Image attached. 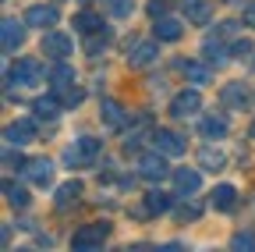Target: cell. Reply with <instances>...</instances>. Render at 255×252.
I'll return each instance as SVG.
<instances>
[{
  "instance_id": "10",
  "label": "cell",
  "mask_w": 255,
  "mask_h": 252,
  "mask_svg": "<svg viewBox=\"0 0 255 252\" xmlns=\"http://www.w3.org/2000/svg\"><path fill=\"white\" fill-rule=\"evenodd\" d=\"M4 139H7V146H25V142L36 139V124H32V121H11Z\"/></svg>"
},
{
  "instance_id": "35",
  "label": "cell",
  "mask_w": 255,
  "mask_h": 252,
  "mask_svg": "<svg viewBox=\"0 0 255 252\" xmlns=\"http://www.w3.org/2000/svg\"><path fill=\"white\" fill-rule=\"evenodd\" d=\"M167 7H170V0H149V14H152V18H159Z\"/></svg>"
},
{
  "instance_id": "38",
  "label": "cell",
  "mask_w": 255,
  "mask_h": 252,
  "mask_svg": "<svg viewBox=\"0 0 255 252\" xmlns=\"http://www.w3.org/2000/svg\"><path fill=\"white\" fill-rule=\"evenodd\" d=\"M252 139H255V124H252Z\"/></svg>"
},
{
  "instance_id": "2",
  "label": "cell",
  "mask_w": 255,
  "mask_h": 252,
  "mask_svg": "<svg viewBox=\"0 0 255 252\" xmlns=\"http://www.w3.org/2000/svg\"><path fill=\"white\" fill-rule=\"evenodd\" d=\"M107 235H110V224H85V228L75 231L71 249H75V252H92V249H100V245L107 242Z\"/></svg>"
},
{
  "instance_id": "30",
  "label": "cell",
  "mask_w": 255,
  "mask_h": 252,
  "mask_svg": "<svg viewBox=\"0 0 255 252\" xmlns=\"http://www.w3.org/2000/svg\"><path fill=\"white\" fill-rule=\"evenodd\" d=\"M57 92H60V103H64V107H78V103H82V89H75V85L57 89Z\"/></svg>"
},
{
  "instance_id": "19",
  "label": "cell",
  "mask_w": 255,
  "mask_h": 252,
  "mask_svg": "<svg viewBox=\"0 0 255 252\" xmlns=\"http://www.w3.org/2000/svg\"><path fill=\"white\" fill-rule=\"evenodd\" d=\"M184 78L188 82H195V85H206L209 78H213V71H209V64H202V60H184Z\"/></svg>"
},
{
  "instance_id": "32",
  "label": "cell",
  "mask_w": 255,
  "mask_h": 252,
  "mask_svg": "<svg viewBox=\"0 0 255 252\" xmlns=\"http://www.w3.org/2000/svg\"><path fill=\"white\" fill-rule=\"evenodd\" d=\"M199 217H202V206H195V203H188V206L177 210V220H199Z\"/></svg>"
},
{
  "instance_id": "8",
  "label": "cell",
  "mask_w": 255,
  "mask_h": 252,
  "mask_svg": "<svg viewBox=\"0 0 255 252\" xmlns=\"http://www.w3.org/2000/svg\"><path fill=\"white\" fill-rule=\"evenodd\" d=\"M25 178H28L32 185L46 188V185L53 181V164L46 160V156H39V160H28V164H25Z\"/></svg>"
},
{
  "instance_id": "36",
  "label": "cell",
  "mask_w": 255,
  "mask_h": 252,
  "mask_svg": "<svg viewBox=\"0 0 255 252\" xmlns=\"http://www.w3.org/2000/svg\"><path fill=\"white\" fill-rule=\"evenodd\" d=\"M245 25L255 28V0H248V4H245Z\"/></svg>"
},
{
  "instance_id": "14",
  "label": "cell",
  "mask_w": 255,
  "mask_h": 252,
  "mask_svg": "<svg viewBox=\"0 0 255 252\" xmlns=\"http://www.w3.org/2000/svg\"><path fill=\"white\" fill-rule=\"evenodd\" d=\"M100 117H103V124L107 128H124L128 124V114H124V107L117 103V100H103V107H100Z\"/></svg>"
},
{
  "instance_id": "17",
  "label": "cell",
  "mask_w": 255,
  "mask_h": 252,
  "mask_svg": "<svg viewBox=\"0 0 255 252\" xmlns=\"http://www.w3.org/2000/svg\"><path fill=\"white\" fill-rule=\"evenodd\" d=\"M213 206H216L220 213H231V210L238 206V188H234V185H216V188H213Z\"/></svg>"
},
{
  "instance_id": "4",
  "label": "cell",
  "mask_w": 255,
  "mask_h": 252,
  "mask_svg": "<svg viewBox=\"0 0 255 252\" xmlns=\"http://www.w3.org/2000/svg\"><path fill=\"white\" fill-rule=\"evenodd\" d=\"M39 78H43L39 60H28V57H21L18 64L7 71V82H11V85H36Z\"/></svg>"
},
{
  "instance_id": "25",
  "label": "cell",
  "mask_w": 255,
  "mask_h": 252,
  "mask_svg": "<svg viewBox=\"0 0 255 252\" xmlns=\"http://www.w3.org/2000/svg\"><path fill=\"white\" fill-rule=\"evenodd\" d=\"M32 107H36V114H39V117H57L64 103H60V96H39Z\"/></svg>"
},
{
  "instance_id": "6",
  "label": "cell",
  "mask_w": 255,
  "mask_h": 252,
  "mask_svg": "<svg viewBox=\"0 0 255 252\" xmlns=\"http://www.w3.org/2000/svg\"><path fill=\"white\" fill-rule=\"evenodd\" d=\"M152 146L163 153V156H181L184 149H188V142L177 135V132H170V128H159V132H152Z\"/></svg>"
},
{
  "instance_id": "20",
  "label": "cell",
  "mask_w": 255,
  "mask_h": 252,
  "mask_svg": "<svg viewBox=\"0 0 255 252\" xmlns=\"http://www.w3.org/2000/svg\"><path fill=\"white\" fill-rule=\"evenodd\" d=\"M50 82H53V89H68V85H75V68L71 64H53V71H50Z\"/></svg>"
},
{
  "instance_id": "27",
  "label": "cell",
  "mask_w": 255,
  "mask_h": 252,
  "mask_svg": "<svg viewBox=\"0 0 255 252\" xmlns=\"http://www.w3.org/2000/svg\"><path fill=\"white\" fill-rule=\"evenodd\" d=\"M4 196H7V203H11L14 210L28 206V192H25L21 185H14V181H4Z\"/></svg>"
},
{
  "instance_id": "34",
  "label": "cell",
  "mask_w": 255,
  "mask_h": 252,
  "mask_svg": "<svg viewBox=\"0 0 255 252\" xmlns=\"http://www.w3.org/2000/svg\"><path fill=\"white\" fill-rule=\"evenodd\" d=\"M4 164H7V167H21V171H25V164H28V160H25V156H21V153L14 156V146H11V149L4 153Z\"/></svg>"
},
{
  "instance_id": "16",
  "label": "cell",
  "mask_w": 255,
  "mask_h": 252,
  "mask_svg": "<svg viewBox=\"0 0 255 252\" xmlns=\"http://www.w3.org/2000/svg\"><path fill=\"white\" fill-rule=\"evenodd\" d=\"M156 57H159V43H138L131 53H128V64H131V68H145V64H152Z\"/></svg>"
},
{
  "instance_id": "22",
  "label": "cell",
  "mask_w": 255,
  "mask_h": 252,
  "mask_svg": "<svg viewBox=\"0 0 255 252\" xmlns=\"http://www.w3.org/2000/svg\"><path fill=\"white\" fill-rule=\"evenodd\" d=\"M170 206H174V199H170L167 192H159V188H152V192L145 196V210H149V213H167Z\"/></svg>"
},
{
  "instance_id": "7",
  "label": "cell",
  "mask_w": 255,
  "mask_h": 252,
  "mask_svg": "<svg viewBox=\"0 0 255 252\" xmlns=\"http://www.w3.org/2000/svg\"><path fill=\"white\" fill-rule=\"evenodd\" d=\"M25 18L18 21V18H4V25H0V39H4V50L7 53H14L21 43H25Z\"/></svg>"
},
{
  "instance_id": "18",
  "label": "cell",
  "mask_w": 255,
  "mask_h": 252,
  "mask_svg": "<svg viewBox=\"0 0 255 252\" xmlns=\"http://www.w3.org/2000/svg\"><path fill=\"white\" fill-rule=\"evenodd\" d=\"M174 185H177V192H199V188H202V174L191 171V167H177L174 171Z\"/></svg>"
},
{
  "instance_id": "31",
  "label": "cell",
  "mask_w": 255,
  "mask_h": 252,
  "mask_svg": "<svg viewBox=\"0 0 255 252\" xmlns=\"http://www.w3.org/2000/svg\"><path fill=\"white\" fill-rule=\"evenodd\" d=\"M252 53H255V43H248V39H238V43H234V57L252 60Z\"/></svg>"
},
{
  "instance_id": "23",
  "label": "cell",
  "mask_w": 255,
  "mask_h": 252,
  "mask_svg": "<svg viewBox=\"0 0 255 252\" xmlns=\"http://www.w3.org/2000/svg\"><path fill=\"white\" fill-rule=\"evenodd\" d=\"M227 128H231L227 117H216V114L202 121V135H206V139H223V135H227Z\"/></svg>"
},
{
  "instance_id": "26",
  "label": "cell",
  "mask_w": 255,
  "mask_h": 252,
  "mask_svg": "<svg viewBox=\"0 0 255 252\" xmlns=\"http://www.w3.org/2000/svg\"><path fill=\"white\" fill-rule=\"evenodd\" d=\"M199 167H202V171H220V167H223V153L213 149V146H206V149L199 153Z\"/></svg>"
},
{
  "instance_id": "33",
  "label": "cell",
  "mask_w": 255,
  "mask_h": 252,
  "mask_svg": "<svg viewBox=\"0 0 255 252\" xmlns=\"http://www.w3.org/2000/svg\"><path fill=\"white\" fill-rule=\"evenodd\" d=\"M231 249H255V235H234Z\"/></svg>"
},
{
  "instance_id": "28",
  "label": "cell",
  "mask_w": 255,
  "mask_h": 252,
  "mask_svg": "<svg viewBox=\"0 0 255 252\" xmlns=\"http://www.w3.org/2000/svg\"><path fill=\"white\" fill-rule=\"evenodd\" d=\"M202 53H206L209 64H223V60H227V50H223L216 39H206V43H202Z\"/></svg>"
},
{
  "instance_id": "11",
  "label": "cell",
  "mask_w": 255,
  "mask_h": 252,
  "mask_svg": "<svg viewBox=\"0 0 255 252\" xmlns=\"http://www.w3.org/2000/svg\"><path fill=\"white\" fill-rule=\"evenodd\" d=\"M152 32H156V39H159V43H177L184 28H181V21H177V18L159 14V18H156V25H152Z\"/></svg>"
},
{
  "instance_id": "12",
  "label": "cell",
  "mask_w": 255,
  "mask_h": 252,
  "mask_svg": "<svg viewBox=\"0 0 255 252\" xmlns=\"http://www.w3.org/2000/svg\"><path fill=\"white\" fill-rule=\"evenodd\" d=\"M25 21L36 25V28H50V25H57V7H50V4H32V7L25 11Z\"/></svg>"
},
{
  "instance_id": "13",
  "label": "cell",
  "mask_w": 255,
  "mask_h": 252,
  "mask_svg": "<svg viewBox=\"0 0 255 252\" xmlns=\"http://www.w3.org/2000/svg\"><path fill=\"white\" fill-rule=\"evenodd\" d=\"M181 7H184L188 21H195V25H206L213 18V0H181Z\"/></svg>"
},
{
  "instance_id": "3",
  "label": "cell",
  "mask_w": 255,
  "mask_h": 252,
  "mask_svg": "<svg viewBox=\"0 0 255 252\" xmlns=\"http://www.w3.org/2000/svg\"><path fill=\"white\" fill-rule=\"evenodd\" d=\"M170 174V167H167V160H163V153H145V156H138V178H145V181H163Z\"/></svg>"
},
{
  "instance_id": "9",
  "label": "cell",
  "mask_w": 255,
  "mask_h": 252,
  "mask_svg": "<svg viewBox=\"0 0 255 252\" xmlns=\"http://www.w3.org/2000/svg\"><path fill=\"white\" fill-rule=\"evenodd\" d=\"M71 50H75V46H71V39L64 36V32H46V36H43V53H50L53 60H64Z\"/></svg>"
},
{
  "instance_id": "21",
  "label": "cell",
  "mask_w": 255,
  "mask_h": 252,
  "mask_svg": "<svg viewBox=\"0 0 255 252\" xmlns=\"http://www.w3.org/2000/svg\"><path fill=\"white\" fill-rule=\"evenodd\" d=\"M78 196H82V181L60 185V188H57V206H60V210H68L71 203H78Z\"/></svg>"
},
{
  "instance_id": "37",
  "label": "cell",
  "mask_w": 255,
  "mask_h": 252,
  "mask_svg": "<svg viewBox=\"0 0 255 252\" xmlns=\"http://www.w3.org/2000/svg\"><path fill=\"white\" fill-rule=\"evenodd\" d=\"M227 4H248V0H227Z\"/></svg>"
},
{
  "instance_id": "1",
  "label": "cell",
  "mask_w": 255,
  "mask_h": 252,
  "mask_svg": "<svg viewBox=\"0 0 255 252\" xmlns=\"http://www.w3.org/2000/svg\"><path fill=\"white\" fill-rule=\"evenodd\" d=\"M100 153H103V142H100V139L82 135L75 146H68V149H64V160H68L71 167H92Z\"/></svg>"
},
{
  "instance_id": "15",
  "label": "cell",
  "mask_w": 255,
  "mask_h": 252,
  "mask_svg": "<svg viewBox=\"0 0 255 252\" xmlns=\"http://www.w3.org/2000/svg\"><path fill=\"white\" fill-rule=\"evenodd\" d=\"M220 100L227 103V107H234V110H245V103H248L245 82H227V85H223V92H220Z\"/></svg>"
},
{
  "instance_id": "24",
  "label": "cell",
  "mask_w": 255,
  "mask_h": 252,
  "mask_svg": "<svg viewBox=\"0 0 255 252\" xmlns=\"http://www.w3.org/2000/svg\"><path fill=\"white\" fill-rule=\"evenodd\" d=\"M75 28H78V32H100L103 18L96 14V11H82V14H75Z\"/></svg>"
},
{
  "instance_id": "5",
  "label": "cell",
  "mask_w": 255,
  "mask_h": 252,
  "mask_svg": "<svg viewBox=\"0 0 255 252\" xmlns=\"http://www.w3.org/2000/svg\"><path fill=\"white\" fill-rule=\"evenodd\" d=\"M199 107H202L199 89H184V92H177V96L170 100V114H174L177 121H184V117H191V114H199Z\"/></svg>"
},
{
  "instance_id": "29",
  "label": "cell",
  "mask_w": 255,
  "mask_h": 252,
  "mask_svg": "<svg viewBox=\"0 0 255 252\" xmlns=\"http://www.w3.org/2000/svg\"><path fill=\"white\" fill-rule=\"evenodd\" d=\"M107 7H110V14H114V18H131L135 0H107Z\"/></svg>"
}]
</instances>
